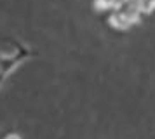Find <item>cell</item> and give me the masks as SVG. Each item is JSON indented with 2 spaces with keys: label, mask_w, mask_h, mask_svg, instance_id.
Here are the masks:
<instances>
[{
  "label": "cell",
  "mask_w": 155,
  "mask_h": 139,
  "mask_svg": "<svg viewBox=\"0 0 155 139\" xmlns=\"http://www.w3.org/2000/svg\"><path fill=\"white\" fill-rule=\"evenodd\" d=\"M113 5V0H94L92 2V7H94V11H98V12H105V11H110Z\"/></svg>",
  "instance_id": "obj_2"
},
{
  "label": "cell",
  "mask_w": 155,
  "mask_h": 139,
  "mask_svg": "<svg viewBox=\"0 0 155 139\" xmlns=\"http://www.w3.org/2000/svg\"><path fill=\"white\" fill-rule=\"evenodd\" d=\"M108 24L115 30H129L131 28V23H129V18H127V12H113L110 18H108Z\"/></svg>",
  "instance_id": "obj_1"
},
{
  "label": "cell",
  "mask_w": 155,
  "mask_h": 139,
  "mask_svg": "<svg viewBox=\"0 0 155 139\" xmlns=\"http://www.w3.org/2000/svg\"><path fill=\"white\" fill-rule=\"evenodd\" d=\"M155 9V0H147V4H145V11L143 14H150L152 11Z\"/></svg>",
  "instance_id": "obj_3"
},
{
  "label": "cell",
  "mask_w": 155,
  "mask_h": 139,
  "mask_svg": "<svg viewBox=\"0 0 155 139\" xmlns=\"http://www.w3.org/2000/svg\"><path fill=\"white\" fill-rule=\"evenodd\" d=\"M5 139H19V136H16V134H11V136H7Z\"/></svg>",
  "instance_id": "obj_4"
}]
</instances>
